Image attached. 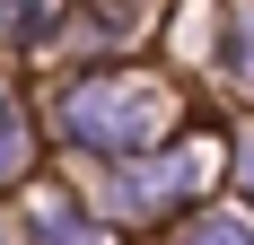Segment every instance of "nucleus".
<instances>
[{"instance_id": "obj_1", "label": "nucleus", "mask_w": 254, "mask_h": 245, "mask_svg": "<svg viewBox=\"0 0 254 245\" xmlns=\"http://www.w3.org/2000/svg\"><path fill=\"white\" fill-rule=\"evenodd\" d=\"M70 122H88V131H105V122H158V97L149 88H88L70 105Z\"/></svg>"}, {"instance_id": "obj_2", "label": "nucleus", "mask_w": 254, "mask_h": 245, "mask_svg": "<svg viewBox=\"0 0 254 245\" xmlns=\"http://www.w3.org/2000/svg\"><path fill=\"white\" fill-rule=\"evenodd\" d=\"M53 18V0H0V35H35Z\"/></svg>"}, {"instance_id": "obj_3", "label": "nucleus", "mask_w": 254, "mask_h": 245, "mask_svg": "<svg viewBox=\"0 0 254 245\" xmlns=\"http://www.w3.org/2000/svg\"><path fill=\"white\" fill-rule=\"evenodd\" d=\"M237 70L254 79V0H246V9H237Z\"/></svg>"}, {"instance_id": "obj_4", "label": "nucleus", "mask_w": 254, "mask_h": 245, "mask_svg": "<svg viewBox=\"0 0 254 245\" xmlns=\"http://www.w3.org/2000/svg\"><path fill=\"white\" fill-rule=\"evenodd\" d=\"M18 140H26V122H18V114H0V167H18Z\"/></svg>"}, {"instance_id": "obj_5", "label": "nucleus", "mask_w": 254, "mask_h": 245, "mask_svg": "<svg viewBox=\"0 0 254 245\" xmlns=\"http://www.w3.org/2000/svg\"><path fill=\"white\" fill-rule=\"evenodd\" d=\"M193 245H254V237H246V228H202Z\"/></svg>"}]
</instances>
